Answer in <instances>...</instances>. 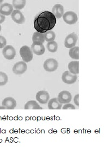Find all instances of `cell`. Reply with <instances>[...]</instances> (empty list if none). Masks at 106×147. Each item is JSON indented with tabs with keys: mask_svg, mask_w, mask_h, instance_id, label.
I'll return each instance as SVG.
<instances>
[{
	"mask_svg": "<svg viewBox=\"0 0 106 147\" xmlns=\"http://www.w3.org/2000/svg\"><path fill=\"white\" fill-rule=\"evenodd\" d=\"M56 24V18L49 11H44L35 18L33 26L36 31L44 33L52 30Z\"/></svg>",
	"mask_w": 106,
	"mask_h": 147,
	"instance_id": "cell-1",
	"label": "cell"
},
{
	"mask_svg": "<svg viewBox=\"0 0 106 147\" xmlns=\"http://www.w3.org/2000/svg\"><path fill=\"white\" fill-rule=\"evenodd\" d=\"M20 55L23 61L28 63L33 59V54L31 49L27 45L22 46L20 49Z\"/></svg>",
	"mask_w": 106,
	"mask_h": 147,
	"instance_id": "cell-2",
	"label": "cell"
},
{
	"mask_svg": "<svg viewBox=\"0 0 106 147\" xmlns=\"http://www.w3.org/2000/svg\"><path fill=\"white\" fill-rule=\"evenodd\" d=\"M58 62L53 58H49L43 64L44 70L48 72H53L58 68Z\"/></svg>",
	"mask_w": 106,
	"mask_h": 147,
	"instance_id": "cell-3",
	"label": "cell"
},
{
	"mask_svg": "<svg viewBox=\"0 0 106 147\" xmlns=\"http://www.w3.org/2000/svg\"><path fill=\"white\" fill-rule=\"evenodd\" d=\"M78 40V36L77 34L73 32L69 34L66 37L65 39V47L68 49H71L72 47L75 46Z\"/></svg>",
	"mask_w": 106,
	"mask_h": 147,
	"instance_id": "cell-4",
	"label": "cell"
},
{
	"mask_svg": "<svg viewBox=\"0 0 106 147\" xmlns=\"http://www.w3.org/2000/svg\"><path fill=\"white\" fill-rule=\"evenodd\" d=\"M61 79L66 84H73L77 80V74L71 73L69 71H65L62 75Z\"/></svg>",
	"mask_w": 106,
	"mask_h": 147,
	"instance_id": "cell-5",
	"label": "cell"
},
{
	"mask_svg": "<svg viewBox=\"0 0 106 147\" xmlns=\"http://www.w3.org/2000/svg\"><path fill=\"white\" fill-rule=\"evenodd\" d=\"M64 21L67 24H75L78 21V17L75 13L72 11H69L64 13L63 16Z\"/></svg>",
	"mask_w": 106,
	"mask_h": 147,
	"instance_id": "cell-6",
	"label": "cell"
},
{
	"mask_svg": "<svg viewBox=\"0 0 106 147\" xmlns=\"http://www.w3.org/2000/svg\"><path fill=\"white\" fill-rule=\"evenodd\" d=\"M27 65L24 61H19L16 63L12 68L13 73L16 75H21L26 71Z\"/></svg>",
	"mask_w": 106,
	"mask_h": 147,
	"instance_id": "cell-7",
	"label": "cell"
},
{
	"mask_svg": "<svg viewBox=\"0 0 106 147\" xmlns=\"http://www.w3.org/2000/svg\"><path fill=\"white\" fill-rule=\"evenodd\" d=\"M2 54L5 59L12 60L15 57L16 55V51L13 46L6 45L3 47V49L2 50Z\"/></svg>",
	"mask_w": 106,
	"mask_h": 147,
	"instance_id": "cell-8",
	"label": "cell"
},
{
	"mask_svg": "<svg viewBox=\"0 0 106 147\" xmlns=\"http://www.w3.org/2000/svg\"><path fill=\"white\" fill-rule=\"evenodd\" d=\"M58 102L61 104L69 103L72 100V94L69 91H62L58 94Z\"/></svg>",
	"mask_w": 106,
	"mask_h": 147,
	"instance_id": "cell-9",
	"label": "cell"
},
{
	"mask_svg": "<svg viewBox=\"0 0 106 147\" xmlns=\"http://www.w3.org/2000/svg\"><path fill=\"white\" fill-rule=\"evenodd\" d=\"M11 18L18 24H22L25 22V19L23 14L21 13L20 10L15 9L13 10L11 14Z\"/></svg>",
	"mask_w": 106,
	"mask_h": 147,
	"instance_id": "cell-10",
	"label": "cell"
},
{
	"mask_svg": "<svg viewBox=\"0 0 106 147\" xmlns=\"http://www.w3.org/2000/svg\"><path fill=\"white\" fill-rule=\"evenodd\" d=\"M37 101L42 104H46L48 102L50 96L47 91L41 90L37 92L36 96Z\"/></svg>",
	"mask_w": 106,
	"mask_h": 147,
	"instance_id": "cell-11",
	"label": "cell"
},
{
	"mask_svg": "<svg viewBox=\"0 0 106 147\" xmlns=\"http://www.w3.org/2000/svg\"><path fill=\"white\" fill-rule=\"evenodd\" d=\"M2 105L5 106L6 110H14L16 106V101L12 97H7L2 101Z\"/></svg>",
	"mask_w": 106,
	"mask_h": 147,
	"instance_id": "cell-12",
	"label": "cell"
},
{
	"mask_svg": "<svg viewBox=\"0 0 106 147\" xmlns=\"http://www.w3.org/2000/svg\"><path fill=\"white\" fill-rule=\"evenodd\" d=\"M31 49L33 53L38 56L42 55L46 51V49L42 43L33 42Z\"/></svg>",
	"mask_w": 106,
	"mask_h": 147,
	"instance_id": "cell-13",
	"label": "cell"
},
{
	"mask_svg": "<svg viewBox=\"0 0 106 147\" xmlns=\"http://www.w3.org/2000/svg\"><path fill=\"white\" fill-rule=\"evenodd\" d=\"M13 11V6L10 3H5L0 6V12L4 16H10Z\"/></svg>",
	"mask_w": 106,
	"mask_h": 147,
	"instance_id": "cell-14",
	"label": "cell"
},
{
	"mask_svg": "<svg viewBox=\"0 0 106 147\" xmlns=\"http://www.w3.org/2000/svg\"><path fill=\"white\" fill-rule=\"evenodd\" d=\"M52 13L56 19L61 18L64 14V7L61 4H56L52 8Z\"/></svg>",
	"mask_w": 106,
	"mask_h": 147,
	"instance_id": "cell-15",
	"label": "cell"
},
{
	"mask_svg": "<svg viewBox=\"0 0 106 147\" xmlns=\"http://www.w3.org/2000/svg\"><path fill=\"white\" fill-rule=\"evenodd\" d=\"M62 104L58 102V98H53L48 101V109L49 110H61Z\"/></svg>",
	"mask_w": 106,
	"mask_h": 147,
	"instance_id": "cell-16",
	"label": "cell"
},
{
	"mask_svg": "<svg viewBox=\"0 0 106 147\" xmlns=\"http://www.w3.org/2000/svg\"><path fill=\"white\" fill-rule=\"evenodd\" d=\"M32 42H33L43 44L45 42L44 33L37 31L34 32L32 36Z\"/></svg>",
	"mask_w": 106,
	"mask_h": 147,
	"instance_id": "cell-17",
	"label": "cell"
},
{
	"mask_svg": "<svg viewBox=\"0 0 106 147\" xmlns=\"http://www.w3.org/2000/svg\"><path fill=\"white\" fill-rule=\"evenodd\" d=\"M25 110H42L36 101L31 100L27 102L24 107Z\"/></svg>",
	"mask_w": 106,
	"mask_h": 147,
	"instance_id": "cell-18",
	"label": "cell"
},
{
	"mask_svg": "<svg viewBox=\"0 0 106 147\" xmlns=\"http://www.w3.org/2000/svg\"><path fill=\"white\" fill-rule=\"evenodd\" d=\"M69 71L71 73L78 74L79 73V62L72 61L68 65Z\"/></svg>",
	"mask_w": 106,
	"mask_h": 147,
	"instance_id": "cell-19",
	"label": "cell"
},
{
	"mask_svg": "<svg viewBox=\"0 0 106 147\" xmlns=\"http://www.w3.org/2000/svg\"><path fill=\"white\" fill-rule=\"evenodd\" d=\"M26 4V0H13L12 5L15 9L20 10L25 7Z\"/></svg>",
	"mask_w": 106,
	"mask_h": 147,
	"instance_id": "cell-20",
	"label": "cell"
},
{
	"mask_svg": "<svg viewBox=\"0 0 106 147\" xmlns=\"http://www.w3.org/2000/svg\"><path fill=\"white\" fill-rule=\"evenodd\" d=\"M47 49H48V51L50 53H55L57 51L58 49V45L57 42H55L54 40L48 42L47 44Z\"/></svg>",
	"mask_w": 106,
	"mask_h": 147,
	"instance_id": "cell-21",
	"label": "cell"
},
{
	"mask_svg": "<svg viewBox=\"0 0 106 147\" xmlns=\"http://www.w3.org/2000/svg\"><path fill=\"white\" fill-rule=\"evenodd\" d=\"M79 47H74L70 49L69 51V55L70 57L78 60L79 59V55H78Z\"/></svg>",
	"mask_w": 106,
	"mask_h": 147,
	"instance_id": "cell-22",
	"label": "cell"
},
{
	"mask_svg": "<svg viewBox=\"0 0 106 147\" xmlns=\"http://www.w3.org/2000/svg\"><path fill=\"white\" fill-rule=\"evenodd\" d=\"M44 36L45 38V41H46L47 42L54 40L55 39V37H56L55 32L52 31V30H50V31H48L44 33Z\"/></svg>",
	"mask_w": 106,
	"mask_h": 147,
	"instance_id": "cell-23",
	"label": "cell"
},
{
	"mask_svg": "<svg viewBox=\"0 0 106 147\" xmlns=\"http://www.w3.org/2000/svg\"><path fill=\"white\" fill-rule=\"evenodd\" d=\"M8 81V77L7 74L2 71H0V86L5 85L7 84Z\"/></svg>",
	"mask_w": 106,
	"mask_h": 147,
	"instance_id": "cell-24",
	"label": "cell"
},
{
	"mask_svg": "<svg viewBox=\"0 0 106 147\" xmlns=\"http://www.w3.org/2000/svg\"><path fill=\"white\" fill-rule=\"evenodd\" d=\"M7 45V40L5 37L0 36V49L3 48Z\"/></svg>",
	"mask_w": 106,
	"mask_h": 147,
	"instance_id": "cell-25",
	"label": "cell"
},
{
	"mask_svg": "<svg viewBox=\"0 0 106 147\" xmlns=\"http://www.w3.org/2000/svg\"><path fill=\"white\" fill-rule=\"evenodd\" d=\"M75 107L74 105L69 103L65 104L63 107V110H75Z\"/></svg>",
	"mask_w": 106,
	"mask_h": 147,
	"instance_id": "cell-26",
	"label": "cell"
},
{
	"mask_svg": "<svg viewBox=\"0 0 106 147\" xmlns=\"http://www.w3.org/2000/svg\"><path fill=\"white\" fill-rule=\"evenodd\" d=\"M78 98H79V94H77L75 95L74 98V102L75 105L77 106H79V101H78Z\"/></svg>",
	"mask_w": 106,
	"mask_h": 147,
	"instance_id": "cell-27",
	"label": "cell"
},
{
	"mask_svg": "<svg viewBox=\"0 0 106 147\" xmlns=\"http://www.w3.org/2000/svg\"><path fill=\"white\" fill-rule=\"evenodd\" d=\"M5 16L3 15V14L0 12V24H2L4 21H5Z\"/></svg>",
	"mask_w": 106,
	"mask_h": 147,
	"instance_id": "cell-28",
	"label": "cell"
},
{
	"mask_svg": "<svg viewBox=\"0 0 106 147\" xmlns=\"http://www.w3.org/2000/svg\"><path fill=\"white\" fill-rule=\"evenodd\" d=\"M0 110H6V109L5 106L2 105V106H0Z\"/></svg>",
	"mask_w": 106,
	"mask_h": 147,
	"instance_id": "cell-29",
	"label": "cell"
},
{
	"mask_svg": "<svg viewBox=\"0 0 106 147\" xmlns=\"http://www.w3.org/2000/svg\"><path fill=\"white\" fill-rule=\"evenodd\" d=\"M3 1H4V0H0V6H1V5L2 4V3H3Z\"/></svg>",
	"mask_w": 106,
	"mask_h": 147,
	"instance_id": "cell-30",
	"label": "cell"
},
{
	"mask_svg": "<svg viewBox=\"0 0 106 147\" xmlns=\"http://www.w3.org/2000/svg\"><path fill=\"white\" fill-rule=\"evenodd\" d=\"M1 30H2V27H1V24H0V32L1 31Z\"/></svg>",
	"mask_w": 106,
	"mask_h": 147,
	"instance_id": "cell-31",
	"label": "cell"
}]
</instances>
